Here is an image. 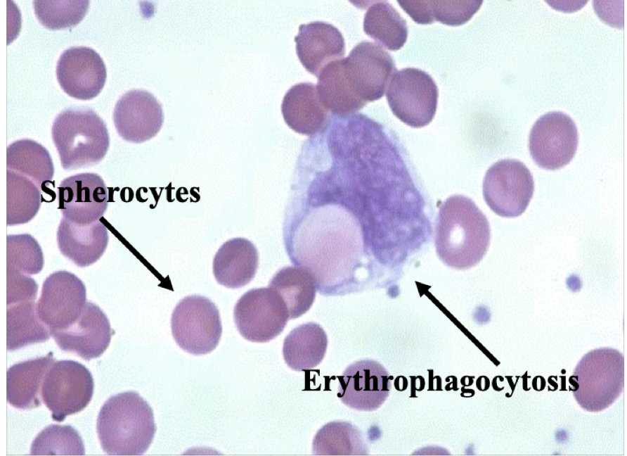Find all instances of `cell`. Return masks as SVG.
I'll return each mask as SVG.
<instances>
[{
  "mask_svg": "<svg viewBox=\"0 0 627 456\" xmlns=\"http://www.w3.org/2000/svg\"><path fill=\"white\" fill-rule=\"evenodd\" d=\"M427 225L425 199L396 144L344 129L304 143L283 234L311 262L356 270L406 260L421 248Z\"/></svg>",
  "mask_w": 627,
  "mask_h": 456,
  "instance_id": "1",
  "label": "cell"
},
{
  "mask_svg": "<svg viewBox=\"0 0 627 456\" xmlns=\"http://www.w3.org/2000/svg\"><path fill=\"white\" fill-rule=\"evenodd\" d=\"M490 237L486 217L470 198L453 195L441 205L434 243L438 257L447 266L458 270L475 266L485 255Z\"/></svg>",
  "mask_w": 627,
  "mask_h": 456,
  "instance_id": "2",
  "label": "cell"
},
{
  "mask_svg": "<svg viewBox=\"0 0 627 456\" xmlns=\"http://www.w3.org/2000/svg\"><path fill=\"white\" fill-rule=\"evenodd\" d=\"M156 430L151 407L132 391L109 398L96 422L101 448L108 455H142L152 443Z\"/></svg>",
  "mask_w": 627,
  "mask_h": 456,
  "instance_id": "3",
  "label": "cell"
},
{
  "mask_svg": "<svg viewBox=\"0 0 627 456\" xmlns=\"http://www.w3.org/2000/svg\"><path fill=\"white\" fill-rule=\"evenodd\" d=\"M51 134L66 170L98 164L110 146L105 123L88 108H69L60 112L53 120Z\"/></svg>",
  "mask_w": 627,
  "mask_h": 456,
  "instance_id": "4",
  "label": "cell"
},
{
  "mask_svg": "<svg viewBox=\"0 0 627 456\" xmlns=\"http://www.w3.org/2000/svg\"><path fill=\"white\" fill-rule=\"evenodd\" d=\"M171 329L182 350L195 355L209 353L218 346L221 336L219 311L205 296H186L173 310Z\"/></svg>",
  "mask_w": 627,
  "mask_h": 456,
  "instance_id": "5",
  "label": "cell"
},
{
  "mask_svg": "<svg viewBox=\"0 0 627 456\" xmlns=\"http://www.w3.org/2000/svg\"><path fill=\"white\" fill-rule=\"evenodd\" d=\"M386 96L396 118L412 127L420 128L427 125L434 117L438 88L426 72L407 68L394 73Z\"/></svg>",
  "mask_w": 627,
  "mask_h": 456,
  "instance_id": "6",
  "label": "cell"
},
{
  "mask_svg": "<svg viewBox=\"0 0 627 456\" xmlns=\"http://www.w3.org/2000/svg\"><path fill=\"white\" fill-rule=\"evenodd\" d=\"M93 387L92 374L85 366L73 360H59L45 374L41 397L53 420L60 422L89 405Z\"/></svg>",
  "mask_w": 627,
  "mask_h": 456,
  "instance_id": "7",
  "label": "cell"
},
{
  "mask_svg": "<svg viewBox=\"0 0 627 456\" xmlns=\"http://www.w3.org/2000/svg\"><path fill=\"white\" fill-rule=\"evenodd\" d=\"M233 317L240 335L257 343L275 338L290 319L284 300L269 287L252 289L244 293L235 305Z\"/></svg>",
  "mask_w": 627,
  "mask_h": 456,
  "instance_id": "8",
  "label": "cell"
},
{
  "mask_svg": "<svg viewBox=\"0 0 627 456\" xmlns=\"http://www.w3.org/2000/svg\"><path fill=\"white\" fill-rule=\"evenodd\" d=\"M533 177L522 162L501 160L487 170L483 181V196L497 215L515 217L526 209L534 193Z\"/></svg>",
  "mask_w": 627,
  "mask_h": 456,
  "instance_id": "9",
  "label": "cell"
},
{
  "mask_svg": "<svg viewBox=\"0 0 627 456\" xmlns=\"http://www.w3.org/2000/svg\"><path fill=\"white\" fill-rule=\"evenodd\" d=\"M578 139L576 124L569 115L560 111L550 112L540 117L531 129L530 154L539 167L557 170L572 160Z\"/></svg>",
  "mask_w": 627,
  "mask_h": 456,
  "instance_id": "10",
  "label": "cell"
},
{
  "mask_svg": "<svg viewBox=\"0 0 627 456\" xmlns=\"http://www.w3.org/2000/svg\"><path fill=\"white\" fill-rule=\"evenodd\" d=\"M86 302L83 281L75 274L60 270L44 281L37 311L50 330L64 329L78 319Z\"/></svg>",
  "mask_w": 627,
  "mask_h": 456,
  "instance_id": "11",
  "label": "cell"
},
{
  "mask_svg": "<svg viewBox=\"0 0 627 456\" xmlns=\"http://www.w3.org/2000/svg\"><path fill=\"white\" fill-rule=\"evenodd\" d=\"M348 81L366 102L382 98L396 71L392 56L378 44L363 41L344 58Z\"/></svg>",
  "mask_w": 627,
  "mask_h": 456,
  "instance_id": "12",
  "label": "cell"
},
{
  "mask_svg": "<svg viewBox=\"0 0 627 456\" xmlns=\"http://www.w3.org/2000/svg\"><path fill=\"white\" fill-rule=\"evenodd\" d=\"M393 379L385 368L372 360L352 363L338 376L337 396L350 408L373 411L387 400Z\"/></svg>",
  "mask_w": 627,
  "mask_h": 456,
  "instance_id": "13",
  "label": "cell"
},
{
  "mask_svg": "<svg viewBox=\"0 0 627 456\" xmlns=\"http://www.w3.org/2000/svg\"><path fill=\"white\" fill-rule=\"evenodd\" d=\"M58 209L63 217L77 224L99 220L108 208V192L102 177L92 172L76 174L61 181Z\"/></svg>",
  "mask_w": 627,
  "mask_h": 456,
  "instance_id": "14",
  "label": "cell"
},
{
  "mask_svg": "<svg viewBox=\"0 0 627 456\" xmlns=\"http://www.w3.org/2000/svg\"><path fill=\"white\" fill-rule=\"evenodd\" d=\"M56 76L63 91L81 100L93 99L106 80L103 60L93 49L74 46L65 50L56 65Z\"/></svg>",
  "mask_w": 627,
  "mask_h": 456,
  "instance_id": "15",
  "label": "cell"
},
{
  "mask_svg": "<svg viewBox=\"0 0 627 456\" xmlns=\"http://www.w3.org/2000/svg\"><path fill=\"white\" fill-rule=\"evenodd\" d=\"M113 120L122 139L141 143L159 132L164 113L162 105L152 94L146 90L134 89L122 95L116 103Z\"/></svg>",
  "mask_w": 627,
  "mask_h": 456,
  "instance_id": "16",
  "label": "cell"
},
{
  "mask_svg": "<svg viewBox=\"0 0 627 456\" xmlns=\"http://www.w3.org/2000/svg\"><path fill=\"white\" fill-rule=\"evenodd\" d=\"M50 334L62 350L90 360L100 357L108 348L112 330L103 310L87 301L74 324L64 329L50 330Z\"/></svg>",
  "mask_w": 627,
  "mask_h": 456,
  "instance_id": "17",
  "label": "cell"
},
{
  "mask_svg": "<svg viewBox=\"0 0 627 456\" xmlns=\"http://www.w3.org/2000/svg\"><path fill=\"white\" fill-rule=\"evenodd\" d=\"M297 56L305 69L318 75L330 63L342 58L345 44L340 30L323 21L301 25L295 37Z\"/></svg>",
  "mask_w": 627,
  "mask_h": 456,
  "instance_id": "18",
  "label": "cell"
},
{
  "mask_svg": "<svg viewBox=\"0 0 627 456\" xmlns=\"http://www.w3.org/2000/svg\"><path fill=\"white\" fill-rule=\"evenodd\" d=\"M108 239V229L100 220L79 224L63 217L57 230L60 253L81 267H88L101 258Z\"/></svg>",
  "mask_w": 627,
  "mask_h": 456,
  "instance_id": "19",
  "label": "cell"
},
{
  "mask_svg": "<svg viewBox=\"0 0 627 456\" xmlns=\"http://www.w3.org/2000/svg\"><path fill=\"white\" fill-rule=\"evenodd\" d=\"M259 265L256 246L238 237L224 242L216 253L212 272L216 281L230 289L241 288L254 277Z\"/></svg>",
  "mask_w": 627,
  "mask_h": 456,
  "instance_id": "20",
  "label": "cell"
},
{
  "mask_svg": "<svg viewBox=\"0 0 627 456\" xmlns=\"http://www.w3.org/2000/svg\"><path fill=\"white\" fill-rule=\"evenodd\" d=\"M281 112L292 129L309 136L321 131L330 117L316 86L311 82H301L290 88L283 99Z\"/></svg>",
  "mask_w": 627,
  "mask_h": 456,
  "instance_id": "21",
  "label": "cell"
},
{
  "mask_svg": "<svg viewBox=\"0 0 627 456\" xmlns=\"http://www.w3.org/2000/svg\"><path fill=\"white\" fill-rule=\"evenodd\" d=\"M53 353L12 365L6 372V400L22 410L41 405V386L46 373L55 362Z\"/></svg>",
  "mask_w": 627,
  "mask_h": 456,
  "instance_id": "22",
  "label": "cell"
},
{
  "mask_svg": "<svg viewBox=\"0 0 627 456\" xmlns=\"http://www.w3.org/2000/svg\"><path fill=\"white\" fill-rule=\"evenodd\" d=\"M316 89L324 107L335 115H352L367 103L355 92L348 81L344 58L328 63L321 70L318 75Z\"/></svg>",
  "mask_w": 627,
  "mask_h": 456,
  "instance_id": "23",
  "label": "cell"
},
{
  "mask_svg": "<svg viewBox=\"0 0 627 456\" xmlns=\"http://www.w3.org/2000/svg\"><path fill=\"white\" fill-rule=\"evenodd\" d=\"M328 346V337L318 324L309 322L293 329L285 337L283 355L287 366L301 372L311 369L323 360Z\"/></svg>",
  "mask_w": 627,
  "mask_h": 456,
  "instance_id": "24",
  "label": "cell"
},
{
  "mask_svg": "<svg viewBox=\"0 0 627 456\" xmlns=\"http://www.w3.org/2000/svg\"><path fill=\"white\" fill-rule=\"evenodd\" d=\"M284 300L289 319H296L311 307L316 297V283L314 275L302 266H287L278 270L269 281Z\"/></svg>",
  "mask_w": 627,
  "mask_h": 456,
  "instance_id": "25",
  "label": "cell"
},
{
  "mask_svg": "<svg viewBox=\"0 0 627 456\" xmlns=\"http://www.w3.org/2000/svg\"><path fill=\"white\" fill-rule=\"evenodd\" d=\"M49 328L39 319L35 300L6 305V349L9 351L47 341Z\"/></svg>",
  "mask_w": 627,
  "mask_h": 456,
  "instance_id": "26",
  "label": "cell"
},
{
  "mask_svg": "<svg viewBox=\"0 0 627 456\" xmlns=\"http://www.w3.org/2000/svg\"><path fill=\"white\" fill-rule=\"evenodd\" d=\"M402 8L419 24L434 21L457 26L467 22L480 8L482 1H398Z\"/></svg>",
  "mask_w": 627,
  "mask_h": 456,
  "instance_id": "27",
  "label": "cell"
},
{
  "mask_svg": "<svg viewBox=\"0 0 627 456\" xmlns=\"http://www.w3.org/2000/svg\"><path fill=\"white\" fill-rule=\"evenodd\" d=\"M6 170L27 177L39 188L44 182L51 181L54 175L53 160L48 150L28 139L17 140L8 146Z\"/></svg>",
  "mask_w": 627,
  "mask_h": 456,
  "instance_id": "28",
  "label": "cell"
},
{
  "mask_svg": "<svg viewBox=\"0 0 627 456\" xmlns=\"http://www.w3.org/2000/svg\"><path fill=\"white\" fill-rule=\"evenodd\" d=\"M363 30L379 45L391 51L401 49L408 36L405 20L387 1H378L368 8Z\"/></svg>",
  "mask_w": 627,
  "mask_h": 456,
  "instance_id": "29",
  "label": "cell"
},
{
  "mask_svg": "<svg viewBox=\"0 0 627 456\" xmlns=\"http://www.w3.org/2000/svg\"><path fill=\"white\" fill-rule=\"evenodd\" d=\"M42 201L41 188L27 177L6 170V224L30 222L38 213Z\"/></svg>",
  "mask_w": 627,
  "mask_h": 456,
  "instance_id": "30",
  "label": "cell"
},
{
  "mask_svg": "<svg viewBox=\"0 0 627 456\" xmlns=\"http://www.w3.org/2000/svg\"><path fill=\"white\" fill-rule=\"evenodd\" d=\"M361 433L351 424L332 422L324 425L313 441L314 455H366Z\"/></svg>",
  "mask_w": 627,
  "mask_h": 456,
  "instance_id": "31",
  "label": "cell"
},
{
  "mask_svg": "<svg viewBox=\"0 0 627 456\" xmlns=\"http://www.w3.org/2000/svg\"><path fill=\"white\" fill-rule=\"evenodd\" d=\"M85 448L78 432L70 425L51 424L33 441L31 455H84Z\"/></svg>",
  "mask_w": 627,
  "mask_h": 456,
  "instance_id": "32",
  "label": "cell"
},
{
  "mask_svg": "<svg viewBox=\"0 0 627 456\" xmlns=\"http://www.w3.org/2000/svg\"><path fill=\"white\" fill-rule=\"evenodd\" d=\"M34 13L46 28H69L79 23L87 13V0H35Z\"/></svg>",
  "mask_w": 627,
  "mask_h": 456,
  "instance_id": "33",
  "label": "cell"
},
{
  "mask_svg": "<svg viewBox=\"0 0 627 456\" xmlns=\"http://www.w3.org/2000/svg\"><path fill=\"white\" fill-rule=\"evenodd\" d=\"M44 263L41 248L32 236H6V269L27 275L36 274L42 270Z\"/></svg>",
  "mask_w": 627,
  "mask_h": 456,
  "instance_id": "34",
  "label": "cell"
},
{
  "mask_svg": "<svg viewBox=\"0 0 627 456\" xmlns=\"http://www.w3.org/2000/svg\"><path fill=\"white\" fill-rule=\"evenodd\" d=\"M38 285L27 274L6 269V305L35 300Z\"/></svg>",
  "mask_w": 627,
  "mask_h": 456,
  "instance_id": "35",
  "label": "cell"
}]
</instances>
